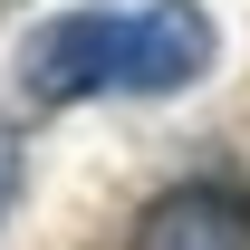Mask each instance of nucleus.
Returning a JSON list of instances; mask_svg holds the SVG:
<instances>
[{"label":"nucleus","mask_w":250,"mask_h":250,"mask_svg":"<svg viewBox=\"0 0 250 250\" xmlns=\"http://www.w3.org/2000/svg\"><path fill=\"white\" fill-rule=\"evenodd\" d=\"M212 20L192 0H145V10H67L20 48V87L39 106L77 96H173L212 67Z\"/></svg>","instance_id":"obj_1"},{"label":"nucleus","mask_w":250,"mask_h":250,"mask_svg":"<svg viewBox=\"0 0 250 250\" xmlns=\"http://www.w3.org/2000/svg\"><path fill=\"white\" fill-rule=\"evenodd\" d=\"M135 250H250V192L231 183H173L135 212Z\"/></svg>","instance_id":"obj_2"},{"label":"nucleus","mask_w":250,"mask_h":250,"mask_svg":"<svg viewBox=\"0 0 250 250\" xmlns=\"http://www.w3.org/2000/svg\"><path fill=\"white\" fill-rule=\"evenodd\" d=\"M10 202H20V145H10V125H0V221H10Z\"/></svg>","instance_id":"obj_3"},{"label":"nucleus","mask_w":250,"mask_h":250,"mask_svg":"<svg viewBox=\"0 0 250 250\" xmlns=\"http://www.w3.org/2000/svg\"><path fill=\"white\" fill-rule=\"evenodd\" d=\"M0 10H10V0H0Z\"/></svg>","instance_id":"obj_4"}]
</instances>
